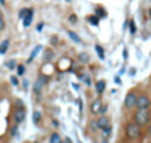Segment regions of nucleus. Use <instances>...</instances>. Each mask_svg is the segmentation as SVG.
Listing matches in <instances>:
<instances>
[{
	"label": "nucleus",
	"mask_w": 151,
	"mask_h": 143,
	"mask_svg": "<svg viewBox=\"0 0 151 143\" xmlns=\"http://www.w3.org/2000/svg\"><path fill=\"white\" fill-rule=\"evenodd\" d=\"M150 13H151V11H150Z\"/></svg>",
	"instance_id": "obj_35"
},
{
	"label": "nucleus",
	"mask_w": 151,
	"mask_h": 143,
	"mask_svg": "<svg viewBox=\"0 0 151 143\" xmlns=\"http://www.w3.org/2000/svg\"><path fill=\"white\" fill-rule=\"evenodd\" d=\"M148 121H150V112L147 111V109H139V111L135 114V122L139 125V127L148 124Z\"/></svg>",
	"instance_id": "obj_2"
},
{
	"label": "nucleus",
	"mask_w": 151,
	"mask_h": 143,
	"mask_svg": "<svg viewBox=\"0 0 151 143\" xmlns=\"http://www.w3.org/2000/svg\"><path fill=\"white\" fill-rule=\"evenodd\" d=\"M95 12H97V16H98V18H100V16H101V18H104V16L107 15V13H106V11H104V9H100V7H98V9H97Z\"/></svg>",
	"instance_id": "obj_21"
},
{
	"label": "nucleus",
	"mask_w": 151,
	"mask_h": 143,
	"mask_svg": "<svg viewBox=\"0 0 151 143\" xmlns=\"http://www.w3.org/2000/svg\"><path fill=\"white\" fill-rule=\"evenodd\" d=\"M28 12H29V9H22V11L19 12V18L22 19V18H24V16H25V15H27Z\"/></svg>",
	"instance_id": "obj_23"
},
{
	"label": "nucleus",
	"mask_w": 151,
	"mask_h": 143,
	"mask_svg": "<svg viewBox=\"0 0 151 143\" xmlns=\"http://www.w3.org/2000/svg\"><path fill=\"white\" fill-rule=\"evenodd\" d=\"M69 22L71 24H76V15H71L69 16Z\"/></svg>",
	"instance_id": "obj_26"
},
{
	"label": "nucleus",
	"mask_w": 151,
	"mask_h": 143,
	"mask_svg": "<svg viewBox=\"0 0 151 143\" xmlns=\"http://www.w3.org/2000/svg\"><path fill=\"white\" fill-rule=\"evenodd\" d=\"M10 83L13 84V86H18V84H19L18 78H16V77H13V75H12V77H10Z\"/></svg>",
	"instance_id": "obj_24"
},
{
	"label": "nucleus",
	"mask_w": 151,
	"mask_h": 143,
	"mask_svg": "<svg viewBox=\"0 0 151 143\" xmlns=\"http://www.w3.org/2000/svg\"><path fill=\"white\" fill-rule=\"evenodd\" d=\"M7 49H9V40L2 41V44H0V55H5Z\"/></svg>",
	"instance_id": "obj_13"
},
{
	"label": "nucleus",
	"mask_w": 151,
	"mask_h": 143,
	"mask_svg": "<svg viewBox=\"0 0 151 143\" xmlns=\"http://www.w3.org/2000/svg\"><path fill=\"white\" fill-rule=\"evenodd\" d=\"M103 143H107V140H106V139H104V140H103Z\"/></svg>",
	"instance_id": "obj_31"
},
{
	"label": "nucleus",
	"mask_w": 151,
	"mask_h": 143,
	"mask_svg": "<svg viewBox=\"0 0 151 143\" xmlns=\"http://www.w3.org/2000/svg\"><path fill=\"white\" fill-rule=\"evenodd\" d=\"M95 90H97V93H103V91L106 90V81L104 80H100L95 83Z\"/></svg>",
	"instance_id": "obj_11"
},
{
	"label": "nucleus",
	"mask_w": 151,
	"mask_h": 143,
	"mask_svg": "<svg viewBox=\"0 0 151 143\" xmlns=\"http://www.w3.org/2000/svg\"><path fill=\"white\" fill-rule=\"evenodd\" d=\"M6 65H7V68H9V70H13L15 66H16V61H15V59H10V61L7 62Z\"/></svg>",
	"instance_id": "obj_20"
},
{
	"label": "nucleus",
	"mask_w": 151,
	"mask_h": 143,
	"mask_svg": "<svg viewBox=\"0 0 151 143\" xmlns=\"http://www.w3.org/2000/svg\"><path fill=\"white\" fill-rule=\"evenodd\" d=\"M0 16H2V11H0Z\"/></svg>",
	"instance_id": "obj_32"
},
{
	"label": "nucleus",
	"mask_w": 151,
	"mask_h": 143,
	"mask_svg": "<svg viewBox=\"0 0 151 143\" xmlns=\"http://www.w3.org/2000/svg\"><path fill=\"white\" fill-rule=\"evenodd\" d=\"M43 28H44V24H43V22H40V24L37 25V31H41Z\"/></svg>",
	"instance_id": "obj_29"
},
{
	"label": "nucleus",
	"mask_w": 151,
	"mask_h": 143,
	"mask_svg": "<svg viewBox=\"0 0 151 143\" xmlns=\"http://www.w3.org/2000/svg\"><path fill=\"white\" fill-rule=\"evenodd\" d=\"M13 120H15L16 124H19V122H22L25 120V109L24 108H18L13 112Z\"/></svg>",
	"instance_id": "obj_6"
},
{
	"label": "nucleus",
	"mask_w": 151,
	"mask_h": 143,
	"mask_svg": "<svg viewBox=\"0 0 151 143\" xmlns=\"http://www.w3.org/2000/svg\"><path fill=\"white\" fill-rule=\"evenodd\" d=\"M25 143H28V142H25Z\"/></svg>",
	"instance_id": "obj_34"
},
{
	"label": "nucleus",
	"mask_w": 151,
	"mask_h": 143,
	"mask_svg": "<svg viewBox=\"0 0 151 143\" xmlns=\"http://www.w3.org/2000/svg\"><path fill=\"white\" fill-rule=\"evenodd\" d=\"M50 143H62V137L59 136L57 133H54V134L50 136Z\"/></svg>",
	"instance_id": "obj_14"
},
{
	"label": "nucleus",
	"mask_w": 151,
	"mask_h": 143,
	"mask_svg": "<svg viewBox=\"0 0 151 143\" xmlns=\"http://www.w3.org/2000/svg\"><path fill=\"white\" fill-rule=\"evenodd\" d=\"M44 84H46V78H44V77H41V78H38V80L35 81V84H34V91H35L37 95L41 93V90H43Z\"/></svg>",
	"instance_id": "obj_9"
},
{
	"label": "nucleus",
	"mask_w": 151,
	"mask_h": 143,
	"mask_svg": "<svg viewBox=\"0 0 151 143\" xmlns=\"http://www.w3.org/2000/svg\"><path fill=\"white\" fill-rule=\"evenodd\" d=\"M95 50H97V53H98V58L103 61V59H104V49L100 46V44H97V46H95Z\"/></svg>",
	"instance_id": "obj_16"
},
{
	"label": "nucleus",
	"mask_w": 151,
	"mask_h": 143,
	"mask_svg": "<svg viewBox=\"0 0 151 143\" xmlns=\"http://www.w3.org/2000/svg\"><path fill=\"white\" fill-rule=\"evenodd\" d=\"M82 80H84V81H85L87 84H91V78L88 77V75H82Z\"/></svg>",
	"instance_id": "obj_28"
},
{
	"label": "nucleus",
	"mask_w": 151,
	"mask_h": 143,
	"mask_svg": "<svg viewBox=\"0 0 151 143\" xmlns=\"http://www.w3.org/2000/svg\"><path fill=\"white\" fill-rule=\"evenodd\" d=\"M126 136L131 140H137L141 136V128H139V125L137 122H129L126 125Z\"/></svg>",
	"instance_id": "obj_1"
},
{
	"label": "nucleus",
	"mask_w": 151,
	"mask_h": 143,
	"mask_svg": "<svg viewBox=\"0 0 151 143\" xmlns=\"http://www.w3.org/2000/svg\"><path fill=\"white\" fill-rule=\"evenodd\" d=\"M137 95L135 93H133V91H129V93L126 95V99H125V106H126V108H133V106H135V103H137Z\"/></svg>",
	"instance_id": "obj_5"
},
{
	"label": "nucleus",
	"mask_w": 151,
	"mask_h": 143,
	"mask_svg": "<svg viewBox=\"0 0 151 143\" xmlns=\"http://www.w3.org/2000/svg\"><path fill=\"white\" fill-rule=\"evenodd\" d=\"M71 65H72V61L69 59V58H62V59L59 61V64H57V66H59V70H60V71L69 70Z\"/></svg>",
	"instance_id": "obj_7"
},
{
	"label": "nucleus",
	"mask_w": 151,
	"mask_h": 143,
	"mask_svg": "<svg viewBox=\"0 0 151 143\" xmlns=\"http://www.w3.org/2000/svg\"><path fill=\"white\" fill-rule=\"evenodd\" d=\"M40 49H41V47H40V46H38V47H35V49H34V52H32V53H31V56H29V58H28V61H27V62H28V64H31V62H32V61H34V58H35V55H37V52H38V50H40Z\"/></svg>",
	"instance_id": "obj_18"
},
{
	"label": "nucleus",
	"mask_w": 151,
	"mask_h": 143,
	"mask_svg": "<svg viewBox=\"0 0 151 143\" xmlns=\"http://www.w3.org/2000/svg\"><path fill=\"white\" fill-rule=\"evenodd\" d=\"M88 22L93 24V25H98L100 18H98V16H95V15H91V16H88Z\"/></svg>",
	"instance_id": "obj_15"
},
{
	"label": "nucleus",
	"mask_w": 151,
	"mask_h": 143,
	"mask_svg": "<svg viewBox=\"0 0 151 143\" xmlns=\"http://www.w3.org/2000/svg\"><path fill=\"white\" fill-rule=\"evenodd\" d=\"M95 125L100 128V130H104L106 133L110 131V120L107 118V117H101V118H98V121L95 122Z\"/></svg>",
	"instance_id": "obj_4"
},
{
	"label": "nucleus",
	"mask_w": 151,
	"mask_h": 143,
	"mask_svg": "<svg viewBox=\"0 0 151 143\" xmlns=\"http://www.w3.org/2000/svg\"><path fill=\"white\" fill-rule=\"evenodd\" d=\"M68 36H69V37L75 41V43H81V38L78 37V34H75L73 31H68Z\"/></svg>",
	"instance_id": "obj_17"
},
{
	"label": "nucleus",
	"mask_w": 151,
	"mask_h": 143,
	"mask_svg": "<svg viewBox=\"0 0 151 143\" xmlns=\"http://www.w3.org/2000/svg\"><path fill=\"white\" fill-rule=\"evenodd\" d=\"M41 118H43V114H41L40 111H35L34 114H32V121H34V124H35V125H38V124H40Z\"/></svg>",
	"instance_id": "obj_12"
},
{
	"label": "nucleus",
	"mask_w": 151,
	"mask_h": 143,
	"mask_svg": "<svg viewBox=\"0 0 151 143\" xmlns=\"http://www.w3.org/2000/svg\"><path fill=\"white\" fill-rule=\"evenodd\" d=\"M5 19H3V16H0V31H2V30H5Z\"/></svg>",
	"instance_id": "obj_27"
},
{
	"label": "nucleus",
	"mask_w": 151,
	"mask_h": 143,
	"mask_svg": "<svg viewBox=\"0 0 151 143\" xmlns=\"http://www.w3.org/2000/svg\"><path fill=\"white\" fill-rule=\"evenodd\" d=\"M101 108H103V102H101L100 99H95L94 102L91 103V112L97 115V114L101 112Z\"/></svg>",
	"instance_id": "obj_8"
},
{
	"label": "nucleus",
	"mask_w": 151,
	"mask_h": 143,
	"mask_svg": "<svg viewBox=\"0 0 151 143\" xmlns=\"http://www.w3.org/2000/svg\"><path fill=\"white\" fill-rule=\"evenodd\" d=\"M32 15H34V11L29 9V12L22 18V19H24V27H29V25H31V22H32Z\"/></svg>",
	"instance_id": "obj_10"
},
{
	"label": "nucleus",
	"mask_w": 151,
	"mask_h": 143,
	"mask_svg": "<svg viewBox=\"0 0 151 143\" xmlns=\"http://www.w3.org/2000/svg\"><path fill=\"white\" fill-rule=\"evenodd\" d=\"M6 3V0H0V5H5Z\"/></svg>",
	"instance_id": "obj_30"
},
{
	"label": "nucleus",
	"mask_w": 151,
	"mask_h": 143,
	"mask_svg": "<svg viewBox=\"0 0 151 143\" xmlns=\"http://www.w3.org/2000/svg\"><path fill=\"white\" fill-rule=\"evenodd\" d=\"M150 105H151V100H150L148 96H138V97H137L135 106H137L138 109H148Z\"/></svg>",
	"instance_id": "obj_3"
},
{
	"label": "nucleus",
	"mask_w": 151,
	"mask_h": 143,
	"mask_svg": "<svg viewBox=\"0 0 151 143\" xmlns=\"http://www.w3.org/2000/svg\"><path fill=\"white\" fill-rule=\"evenodd\" d=\"M66 2H71V0H66Z\"/></svg>",
	"instance_id": "obj_33"
},
{
	"label": "nucleus",
	"mask_w": 151,
	"mask_h": 143,
	"mask_svg": "<svg viewBox=\"0 0 151 143\" xmlns=\"http://www.w3.org/2000/svg\"><path fill=\"white\" fill-rule=\"evenodd\" d=\"M16 71H18V75H22V74L25 72V68H24V65H18V70H16Z\"/></svg>",
	"instance_id": "obj_22"
},
{
	"label": "nucleus",
	"mask_w": 151,
	"mask_h": 143,
	"mask_svg": "<svg viewBox=\"0 0 151 143\" xmlns=\"http://www.w3.org/2000/svg\"><path fill=\"white\" fill-rule=\"evenodd\" d=\"M135 32H137L135 24H133V21H131V34H135Z\"/></svg>",
	"instance_id": "obj_25"
},
{
	"label": "nucleus",
	"mask_w": 151,
	"mask_h": 143,
	"mask_svg": "<svg viewBox=\"0 0 151 143\" xmlns=\"http://www.w3.org/2000/svg\"><path fill=\"white\" fill-rule=\"evenodd\" d=\"M79 59H81L82 62H88V61H90V55H88V53H81V55H79Z\"/></svg>",
	"instance_id": "obj_19"
}]
</instances>
